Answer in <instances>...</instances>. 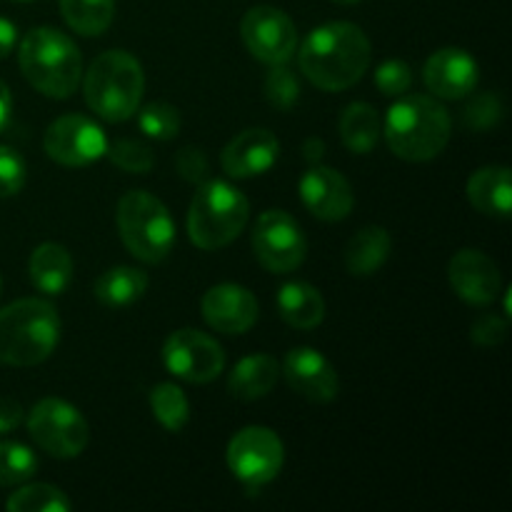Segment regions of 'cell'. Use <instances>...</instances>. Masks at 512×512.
I'll return each instance as SVG.
<instances>
[{
  "instance_id": "cell-1",
  "label": "cell",
  "mask_w": 512,
  "mask_h": 512,
  "mask_svg": "<svg viewBox=\"0 0 512 512\" xmlns=\"http://www.w3.org/2000/svg\"><path fill=\"white\" fill-rule=\"evenodd\" d=\"M373 48L363 28L345 20L325 23L305 38L298 53L300 70L320 90L340 93L360 83L370 68Z\"/></svg>"
},
{
  "instance_id": "cell-2",
  "label": "cell",
  "mask_w": 512,
  "mask_h": 512,
  "mask_svg": "<svg viewBox=\"0 0 512 512\" xmlns=\"http://www.w3.org/2000/svg\"><path fill=\"white\" fill-rule=\"evenodd\" d=\"M388 148L408 163L438 158L450 140V115L430 95H408L390 105L383 125Z\"/></svg>"
},
{
  "instance_id": "cell-3",
  "label": "cell",
  "mask_w": 512,
  "mask_h": 512,
  "mask_svg": "<svg viewBox=\"0 0 512 512\" xmlns=\"http://www.w3.org/2000/svg\"><path fill=\"white\" fill-rule=\"evenodd\" d=\"M60 340L58 310L40 298H23L0 308V363L30 368L53 355Z\"/></svg>"
},
{
  "instance_id": "cell-4",
  "label": "cell",
  "mask_w": 512,
  "mask_h": 512,
  "mask_svg": "<svg viewBox=\"0 0 512 512\" xmlns=\"http://www.w3.org/2000/svg\"><path fill=\"white\" fill-rule=\"evenodd\" d=\"M20 70L38 93L65 100L78 90L83 75L80 50L63 30L33 28L20 43Z\"/></svg>"
},
{
  "instance_id": "cell-5",
  "label": "cell",
  "mask_w": 512,
  "mask_h": 512,
  "mask_svg": "<svg viewBox=\"0 0 512 512\" xmlns=\"http://www.w3.org/2000/svg\"><path fill=\"white\" fill-rule=\"evenodd\" d=\"M83 93L90 110L103 120H130L140 110L145 93V73L138 58L125 50L100 53L85 73Z\"/></svg>"
},
{
  "instance_id": "cell-6",
  "label": "cell",
  "mask_w": 512,
  "mask_h": 512,
  "mask_svg": "<svg viewBox=\"0 0 512 512\" xmlns=\"http://www.w3.org/2000/svg\"><path fill=\"white\" fill-rule=\"evenodd\" d=\"M248 198L228 180L198 185L188 210V238L200 250H220L233 243L248 225Z\"/></svg>"
},
{
  "instance_id": "cell-7",
  "label": "cell",
  "mask_w": 512,
  "mask_h": 512,
  "mask_svg": "<svg viewBox=\"0 0 512 512\" xmlns=\"http://www.w3.org/2000/svg\"><path fill=\"white\" fill-rule=\"evenodd\" d=\"M118 230L125 248L143 263H160L175 245V223L168 208L145 190H130L118 203Z\"/></svg>"
},
{
  "instance_id": "cell-8",
  "label": "cell",
  "mask_w": 512,
  "mask_h": 512,
  "mask_svg": "<svg viewBox=\"0 0 512 512\" xmlns=\"http://www.w3.org/2000/svg\"><path fill=\"white\" fill-rule=\"evenodd\" d=\"M25 425L33 443L53 458H78L88 448V420L68 400L43 398L30 410Z\"/></svg>"
},
{
  "instance_id": "cell-9",
  "label": "cell",
  "mask_w": 512,
  "mask_h": 512,
  "mask_svg": "<svg viewBox=\"0 0 512 512\" xmlns=\"http://www.w3.org/2000/svg\"><path fill=\"white\" fill-rule=\"evenodd\" d=\"M285 448L278 435L263 425H250L228 443V468L248 490H258L278 478Z\"/></svg>"
},
{
  "instance_id": "cell-10",
  "label": "cell",
  "mask_w": 512,
  "mask_h": 512,
  "mask_svg": "<svg viewBox=\"0 0 512 512\" xmlns=\"http://www.w3.org/2000/svg\"><path fill=\"white\" fill-rule=\"evenodd\" d=\"M253 250L258 263L270 273H293L308 255L303 228L285 210H265L253 228Z\"/></svg>"
},
{
  "instance_id": "cell-11",
  "label": "cell",
  "mask_w": 512,
  "mask_h": 512,
  "mask_svg": "<svg viewBox=\"0 0 512 512\" xmlns=\"http://www.w3.org/2000/svg\"><path fill=\"white\" fill-rule=\"evenodd\" d=\"M43 148L55 163L68 165V168H85L103 158L108 150V138L95 120L80 113H70L60 115L48 125Z\"/></svg>"
},
{
  "instance_id": "cell-12",
  "label": "cell",
  "mask_w": 512,
  "mask_h": 512,
  "mask_svg": "<svg viewBox=\"0 0 512 512\" xmlns=\"http://www.w3.org/2000/svg\"><path fill=\"white\" fill-rule=\"evenodd\" d=\"M243 43L260 63L283 65L298 50V30L293 20L273 5H255L240 23Z\"/></svg>"
},
{
  "instance_id": "cell-13",
  "label": "cell",
  "mask_w": 512,
  "mask_h": 512,
  "mask_svg": "<svg viewBox=\"0 0 512 512\" xmlns=\"http://www.w3.org/2000/svg\"><path fill=\"white\" fill-rule=\"evenodd\" d=\"M165 368L185 383L203 385L225 370V353L210 335L183 328L170 335L163 345Z\"/></svg>"
},
{
  "instance_id": "cell-14",
  "label": "cell",
  "mask_w": 512,
  "mask_h": 512,
  "mask_svg": "<svg viewBox=\"0 0 512 512\" xmlns=\"http://www.w3.org/2000/svg\"><path fill=\"white\" fill-rule=\"evenodd\" d=\"M450 288L470 305H490L503 293V275L498 263L483 250L465 248L453 255L448 265Z\"/></svg>"
},
{
  "instance_id": "cell-15",
  "label": "cell",
  "mask_w": 512,
  "mask_h": 512,
  "mask_svg": "<svg viewBox=\"0 0 512 512\" xmlns=\"http://www.w3.org/2000/svg\"><path fill=\"white\" fill-rule=\"evenodd\" d=\"M203 318L223 335H240L258 323V300L248 288L235 283H220L203 298Z\"/></svg>"
},
{
  "instance_id": "cell-16",
  "label": "cell",
  "mask_w": 512,
  "mask_h": 512,
  "mask_svg": "<svg viewBox=\"0 0 512 512\" xmlns=\"http://www.w3.org/2000/svg\"><path fill=\"white\" fill-rule=\"evenodd\" d=\"M290 388L310 403H330L338 398V373L323 353L313 348H295L285 358L283 370Z\"/></svg>"
},
{
  "instance_id": "cell-17",
  "label": "cell",
  "mask_w": 512,
  "mask_h": 512,
  "mask_svg": "<svg viewBox=\"0 0 512 512\" xmlns=\"http://www.w3.org/2000/svg\"><path fill=\"white\" fill-rule=\"evenodd\" d=\"M300 198H303L305 208L315 218L328 220V223L348 218V213L355 205L348 180L338 170L323 168V165H313L303 175V180H300Z\"/></svg>"
},
{
  "instance_id": "cell-18",
  "label": "cell",
  "mask_w": 512,
  "mask_h": 512,
  "mask_svg": "<svg viewBox=\"0 0 512 512\" xmlns=\"http://www.w3.org/2000/svg\"><path fill=\"white\" fill-rule=\"evenodd\" d=\"M425 85L435 98L460 100L478 85V63L460 48H443L428 58L423 68Z\"/></svg>"
},
{
  "instance_id": "cell-19",
  "label": "cell",
  "mask_w": 512,
  "mask_h": 512,
  "mask_svg": "<svg viewBox=\"0 0 512 512\" xmlns=\"http://www.w3.org/2000/svg\"><path fill=\"white\" fill-rule=\"evenodd\" d=\"M280 153V143L270 130H243L220 153V165L230 178H253L268 173Z\"/></svg>"
},
{
  "instance_id": "cell-20",
  "label": "cell",
  "mask_w": 512,
  "mask_h": 512,
  "mask_svg": "<svg viewBox=\"0 0 512 512\" xmlns=\"http://www.w3.org/2000/svg\"><path fill=\"white\" fill-rule=\"evenodd\" d=\"M468 200L475 210L495 218H510L512 175L505 165H488L470 175Z\"/></svg>"
},
{
  "instance_id": "cell-21",
  "label": "cell",
  "mask_w": 512,
  "mask_h": 512,
  "mask_svg": "<svg viewBox=\"0 0 512 512\" xmlns=\"http://www.w3.org/2000/svg\"><path fill=\"white\" fill-rule=\"evenodd\" d=\"M28 273L40 293L60 295L73 280V258L63 245L43 243L30 253Z\"/></svg>"
},
{
  "instance_id": "cell-22",
  "label": "cell",
  "mask_w": 512,
  "mask_h": 512,
  "mask_svg": "<svg viewBox=\"0 0 512 512\" xmlns=\"http://www.w3.org/2000/svg\"><path fill=\"white\" fill-rule=\"evenodd\" d=\"M278 313L290 328L313 330L325 318V300L318 288L303 280L285 283L278 293Z\"/></svg>"
},
{
  "instance_id": "cell-23",
  "label": "cell",
  "mask_w": 512,
  "mask_h": 512,
  "mask_svg": "<svg viewBox=\"0 0 512 512\" xmlns=\"http://www.w3.org/2000/svg\"><path fill=\"white\" fill-rule=\"evenodd\" d=\"M280 378V365L273 355H248L233 368L228 378V390L240 400L265 398Z\"/></svg>"
},
{
  "instance_id": "cell-24",
  "label": "cell",
  "mask_w": 512,
  "mask_h": 512,
  "mask_svg": "<svg viewBox=\"0 0 512 512\" xmlns=\"http://www.w3.org/2000/svg\"><path fill=\"white\" fill-rule=\"evenodd\" d=\"M390 250H393V240H390L388 230L380 225H370V228L360 230L345 248V268L358 278L373 275L388 263Z\"/></svg>"
},
{
  "instance_id": "cell-25",
  "label": "cell",
  "mask_w": 512,
  "mask_h": 512,
  "mask_svg": "<svg viewBox=\"0 0 512 512\" xmlns=\"http://www.w3.org/2000/svg\"><path fill=\"white\" fill-rule=\"evenodd\" d=\"M145 290H148V275L130 265L105 270L95 280V298L108 308H128L143 298Z\"/></svg>"
},
{
  "instance_id": "cell-26",
  "label": "cell",
  "mask_w": 512,
  "mask_h": 512,
  "mask_svg": "<svg viewBox=\"0 0 512 512\" xmlns=\"http://www.w3.org/2000/svg\"><path fill=\"white\" fill-rule=\"evenodd\" d=\"M380 133V115L370 103H350L340 115V138L350 153H370L378 145Z\"/></svg>"
},
{
  "instance_id": "cell-27",
  "label": "cell",
  "mask_w": 512,
  "mask_h": 512,
  "mask_svg": "<svg viewBox=\"0 0 512 512\" xmlns=\"http://www.w3.org/2000/svg\"><path fill=\"white\" fill-rule=\"evenodd\" d=\"M65 23L80 35H103L115 15V0H60Z\"/></svg>"
},
{
  "instance_id": "cell-28",
  "label": "cell",
  "mask_w": 512,
  "mask_h": 512,
  "mask_svg": "<svg viewBox=\"0 0 512 512\" xmlns=\"http://www.w3.org/2000/svg\"><path fill=\"white\" fill-rule=\"evenodd\" d=\"M150 408L168 433H180L190 420V403L173 383H160L150 390Z\"/></svg>"
},
{
  "instance_id": "cell-29",
  "label": "cell",
  "mask_w": 512,
  "mask_h": 512,
  "mask_svg": "<svg viewBox=\"0 0 512 512\" xmlns=\"http://www.w3.org/2000/svg\"><path fill=\"white\" fill-rule=\"evenodd\" d=\"M10 512H65L70 510V500L60 488L45 483H33L13 493L5 503Z\"/></svg>"
},
{
  "instance_id": "cell-30",
  "label": "cell",
  "mask_w": 512,
  "mask_h": 512,
  "mask_svg": "<svg viewBox=\"0 0 512 512\" xmlns=\"http://www.w3.org/2000/svg\"><path fill=\"white\" fill-rule=\"evenodd\" d=\"M38 468L33 450L23 443H0V488L20 485L30 480Z\"/></svg>"
},
{
  "instance_id": "cell-31",
  "label": "cell",
  "mask_w": 512,
  "mask_h": 512,
  "mask_svg": "<svg viewBox=\"0 0 512 512\" xmlns=\"http://www.w3.org/2000/svg\"><path fill=\"white\" fill-rule=\"evenodd\" d=\"M105 155H108L110 163H113L115 168L125 170V173L143 175V173H150L155 165L153 150H150L145 143H140V140H130V138L115 140L113 145L108 143Z\"/></svg>"
},
{
  "instance_id": "cell-32",
  "label": "cell",
  "mask_w": 512,
  "mask_h": 512,
  "mask_svg": "<svg viewBox=\"0 0 512 512\" xmlns=\"http://www.w3.org/2000/svg\"><path fill=\"white\" fill-rule=\"evenodd\" d=\"M138 125L148 138L170 140L180 133V113L168 103H150L140 110Z\"/></svg>"
},
{
  "instance_id": "cell-33",
  "label": "cell",
  "mask_w": 512,
  "mask_h": 512,
  "mask_svg": "<svg viewBox=\"0 0 512 512\" xmlns=\"http://www.w3.org/2000/svg\"><path fill=\"white\" fill-rule=\"evenodd\" d=\"M265 98L280 110H290L300 98V83L293 70L283 65H270V73L265 78Z\"/></svg>"
},
{
  "instance_id": "cell-34",
  "label": "cell",
  "mask_w": 512,
  "mask_h": 512,
  "mask_svg": "<svg viewBox=\"0 0 512 512\" xmlns=\"http://www.w3.org/2000/svg\"><path fill=\"white\" fill-rule=\"evenodd\" d=\"M28 180V168L18 150L0 145V198H10L23 190Z\"/></svg>"
},
{
  "instance_id": "cell-35",
  "label": "cell",
  "mask_w": 512,
  "mask_h": 512,
  "mask_svg": "<svg viewBox=\"0 0 512 512\" xmlns=\"http://www.w3.org/2000/svg\"><path fill=\"white\" fill-rule=\"evenodd\" d=\"M503 118V103L495 93L475 95L465 108V125L473 130H490Z\"/></svg>"
},
{
  "instance_id": "cell-36",
  "label": "cell",
  "mask_w": 512,
  "mask_h": 512,
  "mask_svg": "<svg viewBox=\"0 0 512 512\" xmlns=\"http://www.w3.org/2000/svg\"><path fill=\"white\" fill-rule=\"evenodd\" d=\"M410 83H413V73H410V65L403 63V60H385L375 70V85L388 98H400L403 93H408Z\"/></svg>"
},
{
  "instance_id": "cell-37",
  "label": "cell",
  "mask_w": 512,
  "mask_h": 512,
  "mask_svg": "<svg viewBox=\"0 0 512 512\" xmlns=\"http://www.w3.org/2000/svg\"><path fill=\"white\" fill-rule=\"evenodd\" d=\"M470 338L478 345H485V348H495V345L508 338V320L495 313L480 315L473 328H470Z\"/></svg>"
},
{
  "instance_id": "cell-38",
  "label": "cell",
  "mask_w": 512,
  "mask_h": 512,
  "mask_svg": "<svg viewBox=\"0 0 512 512\" xmlns=\"http://www.w3.org/2000/svg\"><path fill=\"white\" fill-rule=\"evenodd\" d=\"M178 165L180 178H185L188 183H205L208 180V158L200 148H183L175 158Z\"/></svg>"
},
{
  "instance_id": "cell-39",
  "label": "cell",
  "mask_w": 512,
  "mask_h": 512,
  "mask_svg": "<svg viewBox=\"0 0 512 512\" xmlns=\"http://www.w3.org/2000/svg\"><path fill=\"white\" fill-rule=\"evenodd\" d=\"M23 423V408L10 398H0V435L10 433Z\"/></svg>"
},
{
  "instance_id": "cell-40",
  "label": "cell",
  "mask_w": 512,
  "mask_h": 512,
  "mask_svg": "<svg viewBox=\"0 0 512 512\" xmlns=\"http://www.w3.org/2000/svg\"><path fill=\"white\" fill-rule=\"evenodd\" d=\"M15 40H18V28L8 18H0V60L8 58L10 50L15 48Z\"/></svg>"
},
{
  "instance_id": "cell-41",
  "label": "cell",
  "mask_w": 512,
  "mask_h": 512,
  "mask_svg": "<svg viewBox=\"0 0 512 512\" xmlns=\"http://www.w3.org/2000/svg\"><path fill=\"white\" fill-rule=\"evenodd\" d=\"M10 113H13V100H10V90H8V85L0 80V133L8 128Z\"/></svg>"
},
{
  "instance_id": "cell-42",
  "label": "cell",
  "mask_w": 512,
  "mask_h": 512,
  "mask_svg": "<svg viewBox=\"0 0 512 512\" xmlns=\"http://www.w3.org/2000/svg\"><path fill=\"white\" fill-rule=\"evenodd\" d=\"M323 140H320V138H313V140H308V143H305V158H308V160H313V163H315V160H320V158H323Z\"/></svg>"
},
{
  "instance_id": "cell-43",
  "label": "cell",
  "mask_w": 512,
  "mask_h": 512,
  "mask_svg": "<svg viewBox=\"0 0 512 512\" xmlns=\"http://www.w3.org/2000/svg\"><path fill=\"white\" fill-rule=\"evenodd\" d=\"M333 3H340V5H355V3H360V0H333Z\"/></svg>"
},
{
  "instance_id": "cell-44",
  "label": "cell",
  "mask_w": 512,
  "mask_h": 512,
  "mask_svg": "<svg viewBox=\"0 0 512 512\" xmlns=\"http://www.w3.org/2000/svg\"><path fill=\"white\" fill-rule=\"evenodd\" d=\"M15 3H28V0H15Z\"/></svg>"
}]
</instances>
